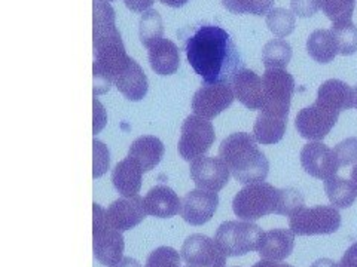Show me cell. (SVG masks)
I'll use <instances>...</instances> for the list:
<instances>
[{
    "mask_svg": "<svg viewBox=\"0 0 357 267\" xmlns=\"http://www.w3.org/2000/svg\"><path fill=\"white\" fill-rule=\"evenodd\" d=\"M188 63L204 83L231 82L243 69V60L231 35L216 24L192 27L185 38Z\"/></svg>",
    "mask_w": 357,
    "mask_h": 267,
    "instance_id": "obj_1",
    "label": "cell"
},
{
    "mask_svg": "<svg viewBox=\"0 0 357 267\" xmlns=\"http://www.w3.org/2000/svg\"><path fill=\"white\" fill-rule=\"evenodd\" d=\"M115 10L109 3H93V79L94 97L110 91L116 74L127 63L128 55L116 29Z\"/></svg>",
    "mask_w": 357,
    "mask_h": 267,
    "instance_id": "obj_2",
    "label": "cell"
},
{
    "mask_svg": "<svg viewBox=\"0 0 357 267\" xmlns=\"http://www.w3.org/2000/svg\"><path fill=\"white\" fill-rule=\"evenodd\" d=\"M256 143L248 132H234L219 146V158L228 165L231 175L244 186L265 181L270 171V162Z\"/></svg>",
    "mask_w": 357,
    "mask_h": 267,
    "instance_id": "obj_3",
    "label": "cell"
},
{
    "mask_svg": "<svg viewBox=\"0 0 357 267\" xmlns=\"http://www.w3.org/2000/svg\"><path fill=\"white\" fill-rule=\"evenodd\" d=\"M126 242L122 232L112 225L107 211L93 204V252L96 260L107 267L116 266L124 254Z\"/></svg>",
    "mask_w": 357,
    "mask_h": 267,
    "instance_id": "obj_4",
    "label": "cell"
},
{
    "mask_svg": "<svg viewBox=\"0 0 357 267\" xmlns=\"http://www.w3.org/2000/svg\"><path fill=\"white\" fill-rule=\"evenodd\" d=\"M278 188L270 183L244 186L232 199V211L243 221H256L277 213Z\"/></svg>",
    "mask_w": 357,
    "mask_h": 267,
    "instance_id": "obj_5",
    "label": "cell"
},
{
    "mask_svg": "<svg viewBox=\"0 0 357 267\" xmlns=\"http://www.w3.org/2000/svg\"><path fill=\"white\" fill-rule=\"evenodd\" d=\"M264 230L252 221H225L218 227L215 241L227 257H241L258 251Z\"/></svg>",
    "mask_w": 357,
    "mask_h": 267,
    "instance_id": "obj_6",
    "label": "cell"
},
{
    "mask_svg": "<svg viewBox=\"0 0 357 267\" xmlns=\"http://www.w3.org/2000/svg\"><path fill=\"white\" fill-rule=\"evenodd\" d=\"M341 227V214L333 205L303 208L289 217V229L298 236L332 235Z\"/></svg>",
    "mask_w": 357,
    "mask_h": 267,
    "instance_id": "obj_7",
    "label": "cell"
},
{
    "mask_svg": "<svg viewBox=\"0 0 357 267\" xmlns=\"http://www.w3.org/2000/svg\"><path fill=\"white\" fill-rule=\"evenodd\" d=\"M264 107L261 111L289 116L290 102L295 92V79L286 69H266L262 76Z\"/></svg>",
    "mask_w": 357,
    "mask_h": 267,
    "instance_id": "obj_8",
    "label": "cell"
},
{
    "mask_svg": "<svg viewBox=\"0 0 357 267\" xmlns=\"http://www.w3.org/2000/svg\"><path fill=\"white\" fill-rule=\"evenodd\" d=\"M216 140L215 128L211 122L197 115L188 116L182 124L181 140H178V153L183 161H195L204 156Z\"/></svg>",
    "mask_w": 357,
    "mask_h": 267,
    "instance_id": "obj_9",
    "label": "cell"
},
{
    "mask_svg": "<svg viewBox=\"0 0 357 267\" xmlns=\"http://www.w3.org/2000/svg\"><path fill=\"white\" fill-rule=\"evenodd\" d=\"M340 113L316 102L312 106L299 110L295 119L298 134L305 140L321 141L337 125Z\"/></svg>",
    "mask_w": 357,
    "mask_h": 267,
    "instance_id": "obj_10",
    "label": "cell"
},
{
    "mask_svg": "<svg viewBox=\"0 0 357 267\" xmlns=\"http://www.w3.org/2000/svg\"><path fill=\"white\" fill-rule=\"evenodd\" d=\"M236 99L231 82L204 83L192 98V110L199 118L211 120L225 111Z\"/></svg>",
    "mask_w": 357,
    "mask_h": 267,
    "instance_id": "obj_11",
    "label": "cell"
},
{
    "mask_svg": "<svg viewBox=\"0 0 357 267\" xmlns=\"http://www.w3.org/2000/svg\"><path fill=\"white\" fill-rule=\"evenodd\" d=\"M181 255L188 266L194 267H225L228 259L218 242L203 233L188 236L182 245Z\"/></svg>",
    "mask_w": 357,
    "mask_h": 267,
    "instance_id": "obj_12",
    "label": "cell"
},
{
    "mask_svg": "<svg viewBox=\"0 0 357 267\" xmlns=\"http://www.w3.org/2000/svg\"><path fill=\"white\" fill-rule=\"evenodd\" d=\"M189 174L197 188L207 192H220L229 181L228 165L215 156H201L191 162Z\"/></svg>",
    "mask_w": 357,
    "mask_h": 267,
    "instance_id": "obj_13",
    "label": "cell"
},
{
    "mask_svg": "<svg viewBox=\"0 0 357 267\" xmlns=\"http://www.w3.org/2000/svg\"><path fill=\"white\" fill-rule=\"evenodd\" d=\"M301 165L308 175L325 181L337 175L341 168L337 154L321 141L305 144L301 150Z\"/></svg>",
    "mask_w": 357,
    "mask_h": 267,
    "instance_id": "obj_14",
    "label": "cell"
},
{
    "mask_svg": "<svg viewBox=\"0 0 357 267\" xmlns=\"http://www.w3.org/2000/svg\"><path fill=\"white\" fill-rule=\"evenodd\" d=\"M219 205L216 192H207L195 188L182 197V218L191 226H203L213 218Z\"/></svg>",
    "mask_w": 357,
    "mask_h": 267,
    "instance_id": "obj_15",
    "label": "cell"
},
{
    "mask_svg": "<svg viewBox=\"0 0 357 267\" xmlns=\"http://www.w3.org/2000/svg\"><path fill=\"white\" fill-rule=\"evenodd\" d=\"M146 214L144 199L139 195L116 199L107 208V217L119 232H127L139 226L146 218Z\"/></svg>",
    "mask_w": 357,
    "mask_h": 267,
    "instance_id": "obj_16",
    "label": "cell"
},
{
    "mask_svg": "<svg viewBox=\"0 0 357 267\" xmlns=\"http://www.w3.org/2000/svg\"><path fill=\"white\" fill-rule=\"evenodd\" d=\"M115 86L118 91L130 102H140L148 94V76L143 72L136 60L128 57L127 63L115 77Z\"/></svg>",
    "mask_w": 357,
    "mask_h": 267,
    "instance_id": "obj_17",
    "label": "cell"
},
{
    "mask_svg": "<svg viewBox=\"0 0 357 267\" xmlns=\"http://www.w3.org/2000/svg\"><path fill=\"white\" fill-rule=\"evenodd\" d=\"M236 99L250 110L264 107V83L262 77L249 69H241L231 81Z\"/></svg>",
    "mask_w": 357,
    "mask_h": 267,
    "instance_id": "obj_18",
    "label": "cell"
},
{
    "mask_svg": "<svg viewBox=\"0 0 357 267\" xmlns=\"http://www.w3.org/2000/svg\"><path fill=\"white\" fill-rule=\"evenodd\" d=\"M295 248V233L290 229H271L264 232L258 254L262 260L283 261Z\"/></svg>",
    "mask_w": 357,
    "mask_h": 267,
    "instance_id": "obj_19",
    "label": "cell"
},
{
    "mask_svg": "<svg viewBox=\"0 0 357 267\" xmlns=\"http://www.w3.org/2000/svg\"><path fill=\"white\" fill-rule=\"evenodd\" d=\"M146 213L156 218H172L181 213L182 199L169 186H155L144 196Z\"/></svg>",
    "mask_w": 357,
    "mask_h": 267,
    "instance_id": "obj_20",
    "label": "cell"
},
{
    "mask_svg": "<svg viewBox=\"0 0 357 267\" xmlns=\"http://www.w3.org/2000/svg\"><path fill=\"white\" fill-rule=\"evenodd\" d=\"M143 170L137 161H134L130 156L124 161H121L112 170V183L116 188V192L124 197L137 196L142 188Z\"/></svg>",
    "mask_w": 357,
    "mask_h": 267,
    "instance_id": "obj_21",
    "label": "cell"
},
{
    "mask_svg": "<svg viewBox=\"0 0 357 267\" xmlns=\"http://www.w3.org/2000/svg\"><path fill=\"white\" fill-rule=\"evenodd\" d=\"M316 102L341 113L354 107V89L340 79H329L319 88Z\"/></svg>",
    "mask_w": 357,
    "mask_h": 267,
    "instance_id": "obj_22",
    "label": "cell"
},
{
    "mask_svg": "<svg viewBox=\"0 0 357 267\" xmlns=\"http://www.w3.org/2000/svg\"><path fill=\"white\" fill-rule=\"evenodd\" d=\"M151 69L160 76H172L181 67V51L169 39H161L149 48Z\"/></svg>",
    "mask_w": 357,
    "mask_h": 267,
    "instance_id": "obj_23",
    "label": "cell"
},
{
    "mask_svg": "<svg viewBox=\"0 0 357 267\" xmlns=\"http://www.w3.org/2000/svg\"><path fill=\"white\" fill-rule=\"evenodd\" d=\"M164 152L165 147L160 138L153 136H142L131 143L128 156L139 162L143 172H149L161 162Z\"/></svg>",
    "mask_w": 357,
    "mask_h": 267,
    "instance_id": "obj_24",
    "label": "cell"
},
{
    "mask_svg": "<svg viewBox=\"0 0 357 267\" xmlns=\"http://www.w3.org/2000/svg\"><path fill=\"white\" fill-rule=\"evenodd\" d=\"M287 118L289 116L259 111L253 125V137L264 146H271L282 141L287 129Z\"/></svg>",
    "mask_w": 357,
    "mask_h": 267,
    "instance_id": "obj_25",
    "label": "cell"
},
{
    "mask_svg": "<svg viewBox=\"0 0 357 267\" xmlns=\"http://www.w3.org/2000/svg\"><path fill=\"white\" fill-rule=\"evenodd\" d=\"M307 51L316 63L329 64L340 54L337 39L331 30H316L307 39Z\"/></svg>",
    "mask_w": 357,
    "mask_h": 267,
    "instance_id": "obj_26",
    "label": "cell"
},
{
    "mask_svg": "<svg viewBox=\"0 0 357 267\" xmlns=\"http://www.w3.org/2000/svg\"><path fill=\"white\" fill-rule=\"evenodd\" d=\"M325 192L335 208H350L357 199L356 184L337 175L325 181Z\"/></svg>",
    "mask_w": 357,
    "mask_h": 267,
    "instance_id": "obj_27",
    "label": "cell"
},
{
    "mask_svg": "<svg viewBox=\"0 0 357 267\" xmlns=\"http://www.w3.org/2000/svg\"><path fill=\"white\" fill-rule=\"evenodd\" d=\"M292 60V47L283 39H273L262 49L265 69H286Z\"/></svg>",
    "mask_w": 357,
    "mask_h": 267,
    "instance_id": "obj_28",
    "label": "cell"
},
{
    "mask_svg": "<svg viewBox=\"0 0 357 267\" xmlns=\"http://www.w3.org/2000/svg\"><path fill=\"white\" fill-rule=\"evenodd\" d=\"M164 35V22L158 10L149 9L143 13L139 21V39L143 47L151 48Z\"/></svg>",
    "mask_w": 357,
    "mask_h": 267,
    "instance_id": "obj_29",
    "label": "cell"
},
{
    "mask_svg": "<svg viewBox=\"0 0 357 267\" xmlns=\"http://www.w3.org/2000/svg\"><path fill=\"white\" fill-rule=\"evenodd\" d=\"M266 27L277 38H287L292 35L296 24V18L292 10L284 8H274L266 14Z\"/></svg>",
    "mask_w": 357,
    "mask_h": 267,
    "instance_id": "obj_30",
    "label": "cell"
},
{
    "mask_svg": "<svg viewBox=\"0 0 357 267\" xmlns=\"http://www.w3.org/2000/svg\"><path fill=\"white\" fill-rule=\"evenodd\" d=\"M335 39H337L338 52L344 57H349L357 52V27L353 24V21L335 22L331 27Z\"/></svg>",
    "mask_w": 357,
    "mask_h": 267,
    "instance_id": "obj_31",
    "label": "cell"
},
{
    "mask_svg": "<svg viewBox=\"0 0 357 267\" xmlns=\"http://www.w3.org/2000/svg\"><path fill=\"white\" fill-rule=\"evenodd\" d=\"M229 13L234 14H250L256 17H262L270 13L274 0H220Z\"/></svg>",
    "mask_w": 357,
    "mask_h": 267,
    "instance_id": "obj_32",
    "label": "cell"
},
{
    "mask_svg": "<svg viewBox=\"0 0 357 267\" xmlns=\"http://www.w3.org/2000/svg\"><path fill=\"white\" fill-rule=\"evenodd\" d=\"M303 208H305V197L298 188H278V207L275 214L290 217Z\"/></svg>",
    "mask_w": 357,
    "mask_h": 267,
    "instance_id": "obj_33",
    "label": "cell"
},
{
    "mask_svg": "<svg viewBox=\"0 0 357 267\" xmlns=\"http://www.w3.org/2000/svg\"><path fill=\"white\" fill-rule=\"evenodd\" d=\"M356 8V0H321V9L325 15L335 22L351 21Z\"/></svg>",
    "mask_w": 357,
    "mask_h": 267,
    "instance_id": "obj_34",
    "label": "cell"
},
{
    "mask_svg": "<svg viewBox=\"0 0 357 267\" xmlns=\"http://www.w3.org/2000/svg\"><path fill=\"white\" fill-rule=\"evenodd\" d=\"M182 255L172 247H158L153 250L146 260L144 267H183Z\"/></svg>",
    "mask_w": 357,
    "mask_h": 267,
    "instance_id": "obj_35",
    "label": "cell"
},
{
    "mask_svg": "<svg viewBox=\"0 0 357 267\" xmlns=\"http://www.w3.org/2000/svg\"><path fill=\"white\" fill-rule=\"evenodd\" d=\"M93 153H94V165H93V177L100 178L105 175L110 166V153L106 144L100 140L93 141Z\"/></svg>",
    "mask_w": 357,
    "mask_h": 267,
    "instance_id": "obj_36",
    "label": "cell"
},
{
    "mask_svg": "<svg viewBox=\"0 0 357 267\" xmlns=\"http://www.w3.org/2000/svg\"><path fill=\"white\" fill-rule=\"evenodd\" d=\"M341 166H349L357 163V137L345 138L338 143L333 149Z\"/></svg>",
    "mask_w": 357,
    "mask_h": 267,
    "instance_id": "obj_37",
    "label": "cell"
},
{
    "mask_svg": "<svg viewBox=\"0 0 357 267\" xmlns=\"http://www.w3.org/2000/svg\"><path fill=\"white\" fill-rule=\"evenodd\" d=\"M292 13L301 18H310L319 13L321 0H290Z\"/></svg>",
    "mask_w": 357,
    "mask_h": 267,
    "instance_id": "obj_38",
    "label": "cell"
},
{
    "mask_svg": "<svg viewBox=\"0 0 357 267\" xmlns=\"http://www.w3.org/2000/svg\"><path fill=\"white\" fill-rule=\"evenodd\" d=\"M93 106H94V128H93V134H94V136H97V134L106 127L107 116H106V110H105L103 104L100 103L96 97L93 99Z\"/></svg>",
    "mask_w": 357,
    "mask_h": 267,
    "instance_id": "obj_39",
    "label": "cell"
},
{
    "mask_svg": "<svg viewBox=\"0 0 357 267\" xmlns=\"http://www.w3.org/2000/svg\"><path fill=\"white\" fill-rule=\"evenodd\" d=\"M338 267H357V242H354L351 247L344 252L338 263Z\"/></svg>",
    "mask_w": 357,
    "mask_h": 267,
    "instance_id": "obj_40",
    "label": "cell"
},
{
    "mask_svg": "<svg viewBox=\"0 0 357 267\" xmlns=\"http://www.w3.org/2000/svg\"><path fill=\"white\" fill-rule=\"evenodd\" d=\"M124 3L131 13H146L155 3V0H124Z\"/></svg>",
    "mask_w": 357,
    "mask_h": 267,
    "instance_id": "obj_41",
    "label": "cell"
},
{
    "mask_svg": "<svg viewBox=\"0 0 357 267\" xmlns=\"http://www.w3.org/2000/svg\"><path fill=\"white\" fill-rule=\"evenodd\" d=\"M252 267H294L286 263H280V261H273V260H261L256 264H253Z\"/></svg>",
    "mask_w": 357,
    "mask_h": 267,
    "instance_id": "obj_42",
    "label": "cell"
},
{
    "mask_svg": "<svg viewBox=\"0 0 357 267\" xmlns=\"http://www.w3.org/2000/svg\"><path fill=\"white\" fill-rule=\"evenodd\" d=\"M114 267H143L136 259H131V257H126L122 259L116 266Z\"/></svg>",
    "mask_w": 357,
    "mask_h": 267,
    "instance_id": "obj_43",
    "label": "cell"
},
{
    "mask_svg": "<svg viewBox=\"0 0 357 267\" xmlns=\"http://www.w3.org/2000/svg\"><path fill=\"white\" fill-rule=\"evenodd\" d=\"M310 267H338V264L331 259H319L317 261L312 263Z\"/></svg>",
    "mask_w": 357,
    "mask_h": 267,
    "instance_id": "obj_44",
    "label": "cell"
},
{
    "mask_svg": "<svg viewBox=\"0 0 357 267\" xmlns=\"http://www.w3.org/2000/svg\"><path fill=\"white\" fill-rule=\"evenodd\" d=\"M160 2L170 8H182L189 2V0H160Z\"/></svg>",
    "mask_w": 357,
    "mask_h": 267,
    "instance_id": "obj_45",
    "label": "cell"
},
{
    "mask_svg": "<svg viewBox=\"0 0 357 267\" xmlns=\"http://www.w3.org/2000/svg\"><path fill=\"white\" fill-rule=\"evenodd\" d=\"M351 181L356 184L357 187V163L354 165V168L351 170Z\"/></svg>",
    "mask_w": 357,
    "mask_h": 267,
    "instance_id": "obj_46",
    "label": "cell"
},
{
    "mask_svg": "<svg viewBox=\"0 0 357 267\" xmlns=\"http://www.w3.org/2000/svg\"><path fill=\"white\" fill-rule=\"evenodd\" d=\"M354 107L357 108V85L354 86Z\"/></svg>",
    "mask_w": 357,
    "mask_h": 267,
    "instance_id": "obj_47",
    "label": "cell"
},
{
    "mask_svg": "<svg viewBox=\"0 0 357 267\" xmlns=\"http://www.w3.org/2000/svg\"><path fill=\"white\" fill-rule=\"evenodd\" d=\"M97 2H105V3H109V2H115V0H97Z\"/></svg>",
    "mask_w": 357,
    "mask_h": 267,
    "instance_id": "obj_48",
    "label": "cell"
},
{
    "mask_svg": "<svg viewBox=\"0 0 357 267\" xmlns=\"http://www.w3.org/2000/svg\"><path fill=\"white\" fill-rule=\"evenodd\" d=\"M183 267H194V266H188V264H186V266H183Z\"/></svg>",
    "mask_w": 357,
    "mask_h": 267,
    "instance_id": "obj_49",
    "label": "cell"
},
{
    "mask_svg": "<svg viewBox=\"0 0 357 267\" xmlns=\"http://www.w3.org/2000/svg\"><path fill=\"white\" fill-rule=\"evenodd\" d=\"M234 267H238V266H234Z\"/></svg>",
    "mask_w": 357,
    "mask_h": 267,
    "instance_id": "obj_50",
    "label": "cell"
}]
</instances>
